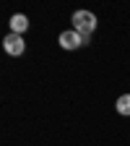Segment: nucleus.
<instances>
[{
	"mask_svg": "<svg viewBox=\"0 0 130 146\" xmlns=\"http://www.w3.org/2000/svg\"><path fill=\"white\" fill-rule=\"evenodd\" d=\"M3 47H5V52H8V55L18 58V55H24L26 42H24V36H21V34H8L5 39H3Z\"/></svg>",
	"mask_w": 130,
	"mask_h": 146,
	"instance_id": "nucleus-3",
	"label": "nucleus"
},
{
	"mask_svg": "<svg viewBox=\"0 0 130 146\" xmlns=\"http://www.w3.org/2000/svg\"><path fill=\"white\" fill-rule=\"evenodd\" d=\"M115 107H117V112H120V115L130 117V94H122V97H117Z\"/></svg>",
	"mask_w": 130,
	"mask_h": 146,
	"instance_id": "nucleus-5",
	"label": "nucleus"
},
{
	"mask_svg": "<svg viewBox=\"0 0 130 146\" xmlns=\"http://www.w3.org/2000/svg\"><path fill=\"white\" fill-rule=\"evenodd\" d=\"M26 29H29V18L24 13H16L11 18V34H24Z\"/></svg>",
	"mask_w": 130,
	"mask_h": 146,
	"instance_id": "nucleus-4",
	"label": "nucleus"
},
{
	"mask_svg": "<svg viewBox=\"0 0 130 146\" xmlns=\"http://www.w3.org/2000/svg\"><path fill=\"white\" fill-rule=\"evenodd\" d=\"M81 44H86V36L78 34L76 29H70V31H63V34H60V47H63V50H78Z\"/></svg>",
	"mask_w": 130,
	"mask_h": 146,
	"instance_id": "nucleus-2",
	"label": "nucleus"
},
{
	"mask_svg": "<svg viewBox=\"0 0 130 146\" xmlns=\"http://www.w3.org/2000/svg\"><path fill=\"white\" fill-rule=\"evenodd\" d=\"M73 29H76L78 34H91L96 29V16L91 13V11H76L73 13Z\"/></svg>",
	"mask_w": 130,
	"mask_h": 146,
	"instance_id": "nucleus-1",
	"label": "nucleus"
}]
</instances>
